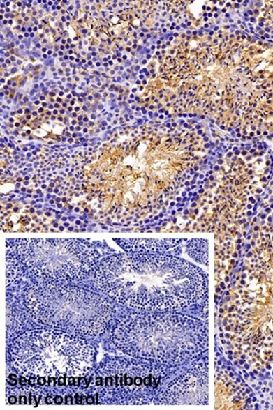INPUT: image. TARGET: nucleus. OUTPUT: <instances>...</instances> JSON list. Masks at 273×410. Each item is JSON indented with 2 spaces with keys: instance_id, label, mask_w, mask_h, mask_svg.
Wrapping results in <instances>:
<instances>
[{
  "instance_id": "obj_1",
  "label": "nucleus",
  "mask_w": 273,
  "mask_h": 410,
  "mask_svg": "<svg viewBox=\"0 0 273 410\" xmlns=\"http://www.w3.org/2000/svg\"><path fill=\"white\" fill-rule=\"evenodd\" d=\"M94 276L107 297L138 310H181L208 298L204 271L170 252L115 254Z\"/></svg>"
},
{
  "instance_id": "obj_2",
  "label": "nucleus",
  "mask_w": 273,
  "mask_h": 410,
  "mask_svg": "<svg viewBox=\"0 0 273 410\" xmlns=\"http://www.w3.org/2000/svg\"><path fill=\"white\" fill-rule=\"evenodd\" d=\"M207 324L183 314L130 313L115 328L112 340L132 358L177 366L206 354Z\"/></svg>"
},
{
  "instance_id": "obj_3",
  "label": "nucleus",
  "mask_w": 273,
  "mask_h": 410,
  "mask_svg": "<svg viewBox=\"0 0 273 410\" xmlns=\"http://www.w3.org/2000/svg\"><path fill=\"white\" fill-rule=\"evenodd\" d=\"M6 284L31 282H84L99 264V253L78 239H7Z\"/></svg>"
},
{
  "instance_id": "obj_4",
  "label": "nucleus",
  "mask_w": 273,
  "mask_h": 410,
  "mask_svg": "<svg viewBox=\"0 0 273 410\" xmlns=\"http://www.w3.org/2000/svg\"><path fill=\"white\" fill-rule=\"evenodd\" d=\"M84 282H31L24 287V303L43 325L80 336H98L107 329L114 309Z\"/></svg>"
},
{
  "instance_id": "obj_5",
  "label": "nucleus",
  "mask_w": 273,
  "mask_h": 410,
  "mask_svg": "<svg viewBox=\"0 0 273 410\" xmlns=\"http://www.w3.org/2000/svg\"><path fill=\"white\" fill-rule=\"evenodd\" d=\"M94 348L65 331H28L12 343L10 354L18 371L32 376H82L92 368Z\"/></svg>"
},
{
  "instance_id": "obj_6",
  "label": "nucleus",
  "mask_w": 273,
  "mask_h": 410,
  "mask_svg": "<svg viewBox=\"0 0 273 410\" xmlns=\"http://www.w3.org/2000/svg\"><path fill=\"white\" fill-rule=\"evenodd\" d=\"M208 363L198 360L177 376L161 395L159 405H205L208 404Z\"/></svg>"
},
{
  "instance_id": "obj_7",
  "label": "nucleus",
  "mask_w": 273,
  "mask_h": 410,
  "mask_svg": "<svg viewBox=\"0 0 273 410\" xmlns=\"http://www.w3.org/2000/svg\"><path fill=\"white\" fill-rule=\"evenodd\" d=\"M126 253L166 252L182 243L179 239H114Z\"/></svg>"
},
{
  "instance_id": "obj_8",
  "label": "nucleus",
  "mask_w": 273,
  "mask_h": 410,
  "mask_svg": "<svg viewBox=\"0 0 273 410\" xmlns=\"http://www.w3.org/2000/svg\"><path fill=\"white\" fill-rule=\"evenodd\" d=\"M189 256L198 264L209 266V243L206 240L193 239L187 245Z\"/></svg>"
},
{
  "instance_id": "obj_9",
  "label": "nucleus",
  "mask_w": 273,
  "mask_h": 410,
  "mask_svg": "<svg viewBox=\"0 0 273 410\" xmlns=\"http://www.w3.org/2000/svg\"><path fill=\"white\" fill-rule=\"evenodd\" d=\"M15 402H16V400H15V397L12 396L10 397V404H15Z\"/></svg>"
},
{
  "instance_id": "obj_10",
  "label": "nucleus",
  "mask_w": 273,
  "mask_h": 410,
  "mask_svg": "<svg viewBox=\"0 0 273 410\" xmlns=\"http://www.w3.org/2000/svg\"><path fill=\"white\" fill-rule=\"evenodd\" d=\"M39 384L40 385H43L45 383V379L43 378H40L38 381Z\"/></svg>"
},
{
  "instance_id": "obj_11",
  "label": "nucleus",
  "mask_w": 273,
  "mask_h": 410,
  "mask_svg": "<svg viewBox=\"0 0 273 410\" xmlns=\"http://www.w3.org/2000/svg\"><path fill=\"white\" fill-rule=\"evenodd\" d=\"M56 403L57 404H61V397H56Z\"/></svg>"
},
{
  "instance_id": "obj_12",
  "label": "nucleus",
  "mask_w": 273,
  "mask_h": 410,
  "mask_svg": "<svg viewBox=\"0 0 273 410\" xmlns=\"http://www.w3.org/2000/svg\"><path fill=\"white\" fill-rule=\"evenodd\" d=\"M59 380H60L59 381V384L60 385L64 384V378H61Z\"/></svg>"
},
{
  "instance_id": "obj_13",
  "label": "nucleus",
  "mask_w": 273,
  "mask_h": 410,
  "mask_svg": "<svg viewBox=\"0 0 273 410\" xmlns=\"http://www.w3.org/2000/svg\"><path fill=\"white\" fill-rule=\"evenodd\" d=\"M51 400H52V397H47V404H50V403H51V402H52V401H51Z\"/></svg>"
},
{
  "instance_id": "obj_14",
  "label": "nucleus",
  "mask_w": 273,
  "mask_h": 410,
  "mask_svg": "<svg viewBox=\"0 0 273 410\" xmlns=\"http://www.w3.org/2000/svg\"><path fill=\"white\" fill-rule=\"evenodd\" d=\"M89 403H93V397H89Z\"/></svg>"
}]
</instances>
